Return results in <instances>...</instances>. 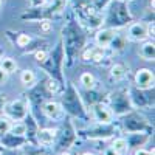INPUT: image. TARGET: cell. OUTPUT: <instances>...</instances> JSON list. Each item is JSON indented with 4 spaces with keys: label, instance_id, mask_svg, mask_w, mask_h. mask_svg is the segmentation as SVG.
I'll use <instances>...</instances> for the list:
<instances>
[{
    "label": "cell",
    "instance_id": "obj_1",
    "mask_svg": "<svg viewBox=\"0 0 155 155\" xmlns=\"http://www.w3.org/2000/svg\"><path fill=\"white\" fill-rule=\"evenodd\" d=\"M87 36L78 20H68L62 28L61 44L64 48V65L71 67L79 56L81 50L85 47Z\"/></svg>",
    "mask_w": 155,
    "mask_h": 155
},
{
    "label": "cell",
    "instance_id": "obj_2",
    "mask_svg": "<svg viewBox=\"0 0 155 155\" xmlns=\"http://www.w3.org/2000/svg\"><path fill=\"white\" fill-rule=\"evenodd\" d=\"M107 12L104 16V25L109 28L120 30L126 25H130L134 22V17L129 11L127 3L120 2V0H110V3L106 6Z\"/></svg>",
    "mask_w": 155,
    "mask_h": 155
},
{
    "label": "cell",
    "instance_id": "obj_3",
    "mask_svg": "<svg viewBox=\"0 0 155 155\" xmlns=\"http://www.w3.org/2000/svg\"><path fill=\"white\" fill-rule=\"evenodd\" d=\"M39 65H41V68L44 71H47V74L50 78L59 81L64 85V74H62V68H64V48H62L61 41L48 53L47 59L44 62H41Z\"/></svg>",
    "mask_w": 155,
    "mask_h": 155
},
{
    "label": "cell",
    "instance_id": "obj_4",
    "mask_svg": "<svg viewBox=\"0 0 155 155\" xmlns=\"http://www.w3.org/2000/svg\"><path fill=\"white\" fill-rule=\"evenodd\" d=\"M67 5H68V0H50L45 6L30 8V11L22 14V19L23 20H44V19L51 20V17L65 11Z\"/></svg>",
    "mask_w": 155,
    "mask_h": 155
},
{
    "label": "cell",
    "instance_id": "obj_5",
    "mask_svg": "<svg viewBox=\"0 0 155 155\" xmlns=\"http://www.w3.org/2000/svg\"><path fill=\"white\" fill-rule=\"evenodd\" d=\"M62 109L65 110L67 113L78 116V118H85L87 116V110L84 106V101L78 92V88L73 84H68L67 88L64 90L62 93Z\"/></svg>",
    "mask_w": 155,
    "mask_h": 155
},
{
    "label": "cell",
    "instance_id": "obj_6",
    "mask_svg": "<svg viewBox=\"0 0 155 155\" xmlns=\"http://www.w3.org/2000/svg\"><path fill=\"white\" fill-rule=\"evenodd\" d=\"M3 116L11 121H23L28 116V101L27 99H16L3 104Z\"/></svg>",
    "mask_w": 155,
    "mask_h": 155
},
{
    "label": "cell",
    "instance_id": "obj_7",
    "mask_svg": "<svg viewBox=\"0 0 155 155\" xmlns=\"http://www.w3.org/2000/svg\"><path fill=\"white\" fill-rule=\"evenodd\" d=\"M110 109L113 112V115H118L123 116L126 113H129L130 110H134L132 104H130V99H129V93L126 88L121 90H116L115 93L110 95Z\"/></svg>",
    "mask_w": 155,
    "mask_h": 155
},
{
    "label": "cell",
    "instance_id": "obj_8",
    "mask_svg": "<svg viewBox=\"0 0 155 155\" xmlns=\"http://www.w3.org/2000/svg\"><path fill=\"white\" fill-rule=\"evenodd\" d=\"M124 116V127H126V130L127 132H130V134H138V132H150V126L149 123L141 116L140 113L137 112H129Z\"/></svg>",
    "mask_w": 155,
    "mask_h": 155
},
{
    "label": "cell",
    "instance_id": "obj_9",
    "mask_svg": "<svg viewBox=\"0 0 155 155\" xmlns=\"http://www.w3.org/2000/svg\"><path fill=\"white\" fill-rule=\"evenodd\" d=\"M92 115H93V120L99 124H110L113 123L115 115L112 112V109L107 104H102V102H95L92 106Z\"/></svg>",
    "mask_w": 155,
    "mask_h": 155
},
{
    "label": "cell",
    "instance_id": "obj_10",
    "mask_svg": "<svg viewBox=\"0 0 155 155\" xmlns=\"http://www.w3.org/2000/svg\"><path fill=\"white\" fill-rule=\"evenodd\" d=\"M127 93H129V99H130V104L134 109H143L146 106H150L153 104V98L147 96L144 93V90H141V88H137L135 85L130 87V88H127Z\"/></svg>",
    "mask_w": 155,
    "mask_h": 155
},
{
    "label": "cell",
    "instance_id": "obj_11",
    "mask_svg": "<svg viewBox=\"0 0 155 155\" xmlns=\"http://www.w3.org/2000/svg\"><path fill=\"white\" fill-rule=\"evenodd\" d=\"M135 87L141 90H150L153 88V71L150 68H138L135 73Z\"/></svg>",
    "mask_w": 155,
    "mask_h": 155
},
{
    "label": "cell",
    "instance_id": "obj_12",
    "mask_svg": "<svg viewBox=\"0 0 155 155\" xmlns=\"http://www.w3.org/2000/svg\"><path fill=\"white\" fill-rule=\"evenodd\" d=\"M116 129L113 127V124H99L98 126H93V127H90L88 130H87V137L90 140H106V138H110L113 137Z\"/></svg>",
    "mask_w": 155,
    "mask_h": 155
},
{
    "label": "cell",
    "instance_id": "obj_13",
    "mask_svg": "<svg viewBox=\"0 0 155 155\" xmlns=\"http://www.w3.org/2000/svg\"><path fill=\"white\" fill-rule=\"evenodd\" d=\"M126 37L132 42H143L147 39V28L143 22H132L127 28Z\"/></svg>",
    "mask_w": 155,
    "mask_h": 155
},
{
    "label": "cell",
    "instance_id": "obj_14",
    "mask_svg": "<svg viewBox=\"0 0 155 155\" xmlns=\"http://www.w3.org/2000/svg\"><path fill=\"white\" fill-rule=\"evenodd\" d=\"M118 34V30H115V28H99L95 34V42L98 47H102V48H109L110 42L113 41V37Z\"/></svg>",
    "mask_w": 155,
    "mask_h": 155
},
{
    "label": "cell",
    "instance_id": "obj_15",
    "mask_svg": "<svg viewBox=\"0 0 155 155\" xmlns=\"http://www.w3.org/2000/svg\"><path fill=\"white\" fill-rule=\"evenodd\" d=\"M58 137H59V141H58V149L61 150H65L71 146V143L74 141V129L71 126V123H67L65 127H64L62 134L58 132Z\"/></svg>",
    "mask_w": 155,
    "mask_h": 155
},
{
    "label": "cell",
    "instance_id": "obj_16",
    "mask_svg": "<svg viewBox=\"0 0 155 155\" xmlns=\"http://www.w3.org/2000/svg\"><path fill=\"white\" fill-rule=\"evenodd\" d=\"M42 113L48 120H61L64 115V109L56 101H47L42 104Z\"/></svg>",
    "mask_w": 155,
    "mask_h": 155
},
{
    "label": "cell",
    "instance_id": "obj_17",
    "mask_svg": "<svg viewBox=\"0 0 155 155\" xmlns=\"http://www.w3.org/2000/svg\"><path fill=\"white\" fill-rule=\"evenodd\" d=\"M58 129H37V132H36V140H37V143L39 144H42V146H50V144H53L54 143V140L58 138Z\"/></svg>",
    "mask_w": 155,
    "mask_h": 155
},
{
    "label": "cell",
    "instance_id": "obj_18",
    "mask_svg": "<svg viewBox=\"0 0 155 155\" xmlns=\"http://www.w3.org/2000/svg\"><path fill=\"white\" fill-rule=\"evenodd\" d=\"M138 54L144 61H153V58H155V44H153V41H143V44H141V47L138 50Z\"/></svg>",
    "mask_w": 155,
    "mask_h": 155
},
{
    "label": "cell",
    "instance_id": "obj_19",
    "mask_svg": "<svg viewBox=\"0 0 155 155\" xmlns=\"http://www.w3.org/2000/svg\"><path fill=\"white\" fill-rule=\"evenodd\" d=\"M3 137V144L6 146V147H11V149H14V147H19V146H22V144H25L27 143V138L25 137H16V135H12V134H5V135H2Z\"/></svg>",
    "mask_w": 155,
    "mask_h": 155
},
{
    "label": "cell",
    "instance_id": "obj_20",
    "mask_svg": "<svg viewBox=\"0 0 155 155\" xmlns=\"http://www.w3.org/2000/svg\"><path fill=\"white\" fill-rule=\"evenodd\" d=\"M116 153L118 155H124V153H127L129 152V143H127V138H123V137H120V138H115L113 141H112V146H110Z\"/></svg>",
    "mask_w": 155,
    "mask_h": 155
},
{
    "label": "cell",
    "instance_id": "obj_21",
    "mask_svg": "<svg viewBox=\"0 0 155 155\" xmlns=\"http://www.w3.org/2000/svg\"><path fill=\"white\" fill-rule=\"evenodd\" d=\"M127 74V68L124 64H113L110 68V78L113 81H123Z\"/></svg>",
    "mask_w": 155,
    "mask_h": 155
},
{
    "label": "cell",
    "instance_id": "obj_22",
    "mask_svg": "<svg viewBox=\"0 0 155 155\" xmlns=\"http://www.w3.org/2000/svg\"><path fill=\"white\" fill-rule=\"evenodd\" d=\"M79 84L84 87V90H92V88H95V84H96L95 76L90 73V71L81 73V76H79Z\"/></svg>",
    "mask_w": 155,
    "mask_h": 155
},
{
    "label": "cell",
    "instance_id": "obj_23",
    "mask_svg": "<svg viewBox=\"0 0 155 155\" xmlns=\"http://www.w3.org/2000/svg\"><path fill=\"white\" fill-rule=\"evenodd\" d=\"M44 87H45V90H47L48 95H56V93L61 92V88H62L64 85H62L59 81L53 79V78H48V79L45 81V84H44Z\"/></svg>",
    "mask_w": 155,
    "mask_h": 155
},
{
    "label": "cell",
    "instance_id": "obj_24",
    "mask_svg": "<svg viewBox=\"0 0 155 155\" xmlns=\"http://www.w3.org/2000/svg\"><path fill=\"white\" fill-rule=\"evenodd\" d=\"M9 134L16 135V137H25L27 138V123H22V121H16L14 124H11V129H9Z\"/></svg>",
    "mask_w": 155,
    "mask_h": 155
},
{
    "label": "cell",
    "instance_id": "obj_25",
    "mask_svg": "<svg viewBox=\"0 0 155 155\" xmlns=\"http://www.w3.org/2000/svg\"><path fill=\"white\" fill-rule=\"evenodd\" d=\"M0 68L5 70L8 74H11L17 70V62L12 58H3V59H0Z\"/></svg>",
    "mask_w": 155,
    "mask_h": 155
},
{
    "label": "cell",
    "instance_id": "obj_26",
    "mask_svg": "<svg viewBox=\"0 0 155 155\" xmlns=\"http://www.w3.org/2000/svg\"><path fill=\"white\" fill-rule=\"evenodd\" d=\"M20 82L25 85V87H33L34 82H36V74L33 70H23L20 73Z\"/></svg>",
    "mask_w": 155,
    "mask_h": 155
},
{
    "label": "cell",
    "instance_id": "obj_27",
    "mask_svg": "<svg viewBox=\"0 0 155 155\" xmlns=\"http://www.w3.org/2000/svg\"><path fill=\"white\" fill-rule=\"evenodd\" d=\"M126 41H127V37L123 36V34H116L113 37V41L110 42L109 48H112L113 51H123L124 47H126Z\"/></svg>",
    "mask_w": 155,
    "mask_h": 155
},
{
    "label": "cell",
    "instance_id": "obj_28",
    "mask_svg": "<svg viewBox=\"0 0 155 155\" xmlns=\"http://www.w3.org/2000/svg\"><path fill=\"white\" fill-rule=\"evenodd\" d=\"M31 42H33V37H31L30 34H27V33H20V34L16 37V45H17L19 48H27Z\"/></svg>",
    "mask_w": 155,
    "mask_h": 155
},
{
    "label": "cell",
    "instance_id": "obj_29",
    "mask_svg": "<svg viewBox=\"0 0 155 155\" xmlns=\"http://www.w3.org/2000/svg\"><path fill=\"white\" fill-rule=\"evenodd\" d=\"M106 58V48L102 47H93L92 48V62H102V59Z\"/></svg>",
    "mask_w": 155,
    "mask_h": 155
},
{
    "label": "cell",
    "instance_id": "obj_30",
    "mask_svg": "<svg viewBox=\"0 0 155 155\" xmlns=\"http://www.w3.org/2000/svg\"><path fill=\"white\" fill-rule=\"evenodd\" d=\"M11 120L6 118V116H0V135H5L9 132V129H11Z\"/></svg>",
    "mask_w": 155,
    "mask_h": 155
},
{
    "label": "cell",
    "instance_id": "obj_31",
    "mask_svg": "<svg viewBox=\"0 0 155 155\" xmlns=\"http://www.w3.org/2000/svg\"><path fill=\"white\" fill-rule=\"evenodd\" d=\"M47 56H48V51H47V50H44V48H37V50L34 51V59H36V62H37V64L44 62V61L47 59Z\"/></svg>",
    "mask_w": 155,
    "mask_h": 155
},
{
    "label": "cell",
    "instance_id": "obj_32",
    "mask_svg": "<svg viewBox=\"0 0 155 155\" xmlns=\"http://www.w3.org/2000/svg\"><path fill=\"white\" fill-rule=\"evenodd\" d=\"M109 3H110V0H93L92 6L95 8V11L102 12V9H106V6H107Z\"/></svg>",
    "mask_w": 155,
    "mask_h": 155
},
{
    "label": "cell",
    "instance_id": "obj_33",
    "mask_svg": "<svg viewBox=\"0 0 155 155\" xmlns=\"http://www.w3.org/2000/svg\"><path fill=\"white\" fill-rule=\"evenodd\" d=\"M51 30H53V22H51L50 19L41 20V31H42L44 34H48Z\"/></svg>",
    "mask_w": 155,
    "mask_h": 155
},
{
    "label": "cell",
    "instance_id": "obj_34",
    "mask_svg": "<svg viewBox=\"0 0 155 155\" xmlns=\"http://www.w3.org/2000/svg\"><path fill=\"white\" fill-rule=\"evenodd\" d=\"M79 56H81V59H82V61H85V62L92 61V47H84V48L81 50Z\"/></svg>",
    "mask_w": 155,
    "mask_h": 155
},
{
    "label": "cell",
    "instance_id": "obj_35",
    "mask_svg": "<svg viewBox=\"0 0 155 155\" xmlns=\"http://www.w3.org/2000/svg\"><path fill=\"white\" fill-rule=\"evenodd\" d=\"M50 0H30V8H41V6H45Z\"/></svg>",
    "mask_w": 155,
    "mask_h": 155
},
{
    "label": "cell",
    "instance_id": "obj_36",
    "mask_svg": "<svg viewBox=\"0 0 155 155\" xmlns=\"http://www.w3.org/2000/svg\"><path fill=\"white\" fill-rule=\"evenodd\" d=\"M8 78H9V74H8L5 70L0 68V85H5V84L8 82Z\"/></svg>",
    "mask_w": 155,
    "mask_h": 155
},
{
    "label": "cell",
    "instance_id": "obj_37",
    "mask_svg": "<svg viewBox=\"0 0 155 155\" xmlns=\"http://www.w3.org/2000/svg\"><path fill=\"white\" fill-rule=\"evenodd\" d=\"M135 155H153V149L152 150H146L143 147H140V149L135 150Z\"/></svg>",
    "mask_w": 155,
    "mask_h": 155
},
{
    "label": "cell",
    "instance_id": "obj_38",
    "mask_svg": "<svg viewBox=\"0 0 155 155\" xmlns=\"http://www.w3.org/2000/svg\"><path fill=\"white\" fill-rule=\"evenodd\" d=\"M78 5H92L93 0H76Z\"/></svg>",
    "mask_w": 155,
    "mask_h": 155
},
{
    "label": "cell",
    "instance_id": "obj_39",
    "mask_svg": "<svg viewBox=\"0 0 155 155\" xmlns=\"http://www.w3.org/2000/svg\"><path fill=\"white\" fill-rule=\"evenodd\" d=\"M104 155H118V153H116L112 147H107V149L104 150Z\"/></svg>",
    "mask_w": 155,
    "mask_h": 155
},
{
    "label": "cell",
    "instance_id": "obj_40",
    "mask_svg": "<svg viewBox=\"0 0 155 155\" xmlns=\"http://www.w3.org/2000/svg\"><path fill=\"white\" fill-rule=\"evenodd\" d=\"M61 155H70V152L65 149V150H62V153H61Z\"/></svg>",
    "mask_w": 155,
    "mask_h": 155
},
{
    "label": "cell",
    "instance_id": "obj_41",
    "mask_svg": "<svg viewBox=\"0 0 155 155\" xmlns=\"http://www.w3.org/2000/svg\"><path fill=\"white\" fill-rule=\"evenodd\" d=\"M120 2H124V3H130V2H134V0H120Z\"/></svg>",
    "mask_w": 155,
    "mask_h": 155
},
{
    "label": "cell",
    "instance_id": "obj_42",
    "mask_svg": "<svg viewBox=\"0 0 155 155\" xmlns=\"http://www.w3.org/2000/svg\"><path fill=\"white\" fill-rule=\"evenodd\" d=\"M25 155H39V153H36V152H28V153H25Z\"/></svg>",
    "mask_w": 155,
    "mask_h": 155
},
{
    "label": "cell",
    "instance_id": "obj_43",
    "mask_svg": "<svg viewBox=\"0 0 155 155\" xmlns=\"http://www.w3.org/2000/svg\"><path fill=\"white\" fill-rule=\"evenodd\" d=\"M82 155H95V153H92V152H85V153H82Z\"/></svg>",
    "mask_w": 155,
    "mask_h": 155
},
{
    "label": "cell",
    "instance_id": "obj_44",
    "mask_svg": "<svg viewBox=\"0 0 155 155\" xmlns=\"http://www.w3.org/2000/svg\"><path fill=\"white\" fill-rule=\"evenodd\" d=\"M3 6V0H0V8H2Z\"/></svg>",
    "mask_w": 155,
    "mask_h": 155
},
{
    "label": "cell",
    "instance_id": "obj_45",
    "mask_svg": "<svg viewBox=\"0 0 155 155\" xmlns=\"http://www.w3.org/2000/svg\"><path fill=\"white\" fill-rule=\"evenodd\" d=\"M2 155H14V153H5V152H2Z\"/></svg>",
    "mask_w": 155,
    "mask_h": 155
},
{
    "label": "cell",
    "instance_id": "obj_46",
    "mask_svg": "<svg viewBox=\"0 0 155 155\" xmlns=\"http://www.w3.org/2000/svg\"><path fill=\"white\" fill-rule=\"evenodd\" d=\"M3 152V146H0V153H2Z\"/></svg>",
    "mask_w": 155,
    "mask_h": 155
}]
</instances>
